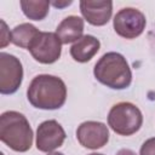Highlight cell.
<instances>
[{
    "instance_id": "obj_1",
    "label": "cell",
    "mask_w": 155,
    "mask_h": 155,
    "mask_svg": "<svg viewBox=\"0 0 155 155\" xmlns=\"http://www.w3.org/2000/svg\"><path fill=\"white\" fill-rule=\"evenodd\" d=\"M27 97L29 103L44 110L59 109L67 99V87L62 79L41 74L35 76L27 91Z\"/></svg>"
},
{
    "instance_id": "obj_2",
    "label": "cell",
    "mask_w": 155,
    "mask_h": 155,
    "mask_svg": "<svg viewBox=\"0 0 155 155\" xmlns=\"http://www.w3.org/2000/svg\"><path fill=\"white\" fill-rule=\"evenodd\" d=\"M0 139L15 151L24 153L31 148L33 130L27 117L15 110L0 116Z\"/></svg>"
},
{
    "instance_id": "obj_3",
    "label": "cell",
    "mask_w": 155,
    "mask_h": 155,
    "mask_svg": "<svg viewBox=\"0 0 155 155\" xmlns=\"http://www.w3.org/2000/svg\"><path fill=\"white\" fill-rule=\"evenodd\" d=\"M94 78L107 87L124 90L131 85L132 73L126 58L117 52L103 54L94 64Z\"/></svg>"
},
{
    "instance_id": "obj_4",
    "label": "cell",
    "mask_w": 155,
    "mask_h": 155,
    "mask_svg": "<svg viewBox=\"0 0 155 155\" xmlns=\"http://www.w3.org/2000/svg\"><path fill=\"white\" fill-rule=\"evenodd\" d=\"M143 115L138 107L130 102H120L111 107L108 114V125L120 136H131L139 131Z\"/></svg>"
},
{
    "instance_id": "obj_5",
    "label": "cell",
    "mask_w": 155,
    "mask_h": 155,
    "mask_svg": "<svg viewBox=\"0 0 155 155\" xmlns=\"http://www.w3.org/2000/svg\"><path fill=\"white\" fill-rule=\"evenodd\" d=\"M28 50L36 62L42 64H51L59 59L62 52V42L56 33L40 31Z\"/></svg>"
},
{
    "instance_id": "obj_6",
    "label": "cell",
    "mask_w": 155,
    "mask_h": 155,
    "mask_svg": "<svg viewBox=\"0 0 155 155\" xmlns=\"http://www.w3.org/2000/svg\"><path fill=\"white\" fill-rule=\"evenodd\" d=\"M114 30L117 35L125 39H134L145 29V16L137 8H121L114 17Z\"/></svg>"
},
{
    "instance_id": "obj_7",
    "label": "cell",
    "mask_w": 155,
    "mask_h": 155,
    "mask_svg": "<svg viewBox=\"0 0 155 155\" xmlns=\"http://www.w3.org/2000/svg\"><path fill=\"white\" fill-rule=\"evenodd\" d=\"M23 68L19 59L10 53H0V92L2 94L15 93L22 84Z\"/></svg>"
},
{
    "instance_id": "obj_8",
    "label": "cell",
    "mask_w": 155,
    "mask_h": 155,
    "mask_svg": "<svg viewBox=\"0 0 155 155\" xmlns=\"http://www.w3.org/2000/svg\"><path fill=\"white\" fill-rule=\"evenodd\" d=\"M79 143L87 149H99L109 140L108 127L99 121H85L76 130Z\"/></svg>"
},
{
    "instance_id": "obj_9",
    "label": "cell",
    "mask_w": 155,
    "mask_h": 155,
    "mask_svg": "<svg viewBox=\"0 0 155 155\" xmlns=\"http://www.w3.org/2000/svg\"><path fill=\"white\" fill-rule=\"evenodd\" d=\"M64 139L65 132L56 120L44 121L36 130V148L40 151L52 153L63 144Z\"/></svg>"
},
{
    "instance_id": "obj_10",
    "label": "cell",
    "mask_w": 155,
    "mask_h": 155,
    "mask_svg": "<svg viewBox=\"0 0 155 155\" xmlns=\"http://www.w3.org/2000/svg\"><path fill=\"white\" fill-rule=\"evenodd\" d=\"M80 11L84 18L92 25H104L109 22L113 12L111 1H80Z\"/></svg>"
},
{
    "instance_id": "obj_11",
    "label": "cell",
    "mask_w": 155,
    "mask_h": 155,
    "mask_svg": "<svg viewBox=\"0 0 155 155\" xmlns=\"http://www.w3.org/2000/svg\"><path fill=\"white\" fill-rule=\"evenodd\" d=\"M84 19L79 16H68L65 17L57 27L56 34L62 44L76 42L84 35Z\"/></svg>"
},
{
    "instance_id": "obj_12",
    "label": "cell",
    "mask_w": 155,
    "mask_h": 155,
    "mask_svg": "<svg viewBox=\"0 0 155 155\" xmlns=\"http://www.w3.org/2000/svg\"><path fill=\"white\" fill-rule=\"evenodd\" d=\"M101 42L92 35H84L70 47V56L79 63H86L99 51Z\"/></svg>"
},
{
    "instance_id": "obj_13",
    "label": "cell",
    "mask_w": 155,
    "mask_h": 155,
    "mask_svg": "<svg viewBox=\"0 0 155 155\" xmlns=\"http://www.w3.org/2000/svg\"><path fill=\"white\" fill-rule=\"evenodd\" d=\"M40 31L29 23H22L17 27L13 28V30L11 31V38H12V42L16 46H19L22 48H29L30 44L33 42V40L38 36Z\"/></svg>"
},
{
    "instance_id": "obj_14",
    "label": "cell",
    "mask_w": 155,
    "mask_h": 155,
    "mask_svg": "<svg viewBox=\"0 0 155 155\" xmlns=\"http://www.w3.org/2000/svg\"><path fill=\"white\" fill-rule=\"evenodd\" d=\"M51 2L46 0L39 1H21V7L23 13L33 21H42L48 15Z\"/></svg>"
},
{
    "instance_id": "obj_15",
    "label": "cell",
    "mask_w": 155,
    "mask_h": 155,
    "mask_svg": "<svg viewBox=\"0 0 155 155\" xmlns=\"http://www.w3.org/2000/svg\"><path fill=\"white\" fill-rule=\"evenodd\" d=\"M139 155H155V137L147 139L142 144Z\"/></svg>"
},
{
    "instance_id": "obj_16",
    "label": "cell",
    "mask_w": 155,
    "mask_h": 155,
    "mask_svg": "<svg viewBox=\"0 0 155 155\" xmlns=\"http://www.w3.org/2000/svg\"><path fill=\"white\" fill-rule=\"evenodd\" d=\"M0 23H1V39H0V46H1V47H5V46L8 45L10 42H12L11 31L7 29L6 23H5L2 19L0 21Z\"/></svg>"
},
{
    "instance_id": "obj_17",
    "label": "cell",
    "mask_w": 155,
    "mask_h": 155,
    "mask_svg": "<svg viewBox=\"0 0 155 155\" xmlns=\"http://www.w3.org/2000/svg\"><path fill=\"white\" fill-rule=\"evenodd\" d=\"M115 155H136V153L133 150H131V149L124 148V149H120Z\"/></svg>"
},
{
    "instance_id": "obj_18",
    "label": "cell",
    "mask_w": 155,
    "mask_h": 155,
    "mask_svg": "<svg viewBox=\"0 0 155 155\" xmlns=\"http://www.w3.org/2000/svg\"><path fill=\"white\" fill-rule=\"evenodd\" d=\"M71 4V1H65V2H52V5L53 6H56V7H63V6H68V5H70Z\"/></svg>"
},
{
    "instance_id": "obj_19",
    "label": "cell",
    "mask_w": 155,
    "mask_h": 155,
    "mask_svg": "<svg viewBox=\"0 0 155 155\" xmlns=\"http://www.w3.org/2000/svg\"><path fill=\"white\" fill-rule=\"evenodd\" d=\"M47 155H64L62 153H58V151H52V153H48Z\"/></svg>"
},
{
    "instance_id": "obj_20",
    "label": "cell",
    "mask_w": 155,
    "mask_h": 155,
    "mask_svg": "<svg viewBox=\"0 0 155 155\" xmlns=\"http://www.w3.org/2000/svg\"><path fill=\"white\" fill-rule=\"evenodd\" d=\"M90 155H103V154H98V153H92V154H90Z\"/></svg>"
},
{
    "instance_id": "obj_21",
    "label": "cell",
    "mask_w": 155,
    "mask_h": 155,
    "mask_svg": "<svg viewBox=\"0 0 155 155\" xmlns=\"http://www.w3.org/2000/svg\"><path fill=\"white\" fill-rule=\"evenodd\" d=\"M1 155H4V154H1Z\"/></svg>"
}]
</instances>
